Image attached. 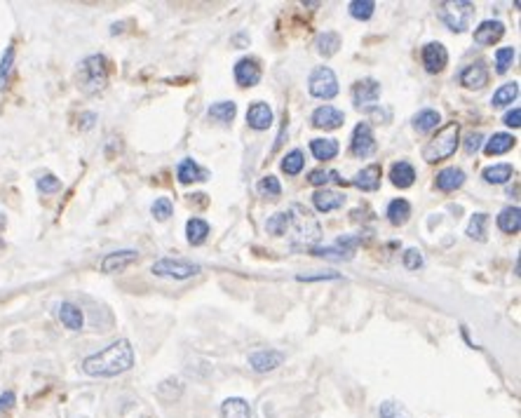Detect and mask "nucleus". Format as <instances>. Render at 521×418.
<instances>
[{"mask_svg": "<svg viewBox=\"0 0 521 418\" xmlns=\"http://www.w3.org/2000/svg\"><path fill=\"white\" fill-rule=\"evenodd\" d=\"M150 273L157 275V278L188 280V278H193V275L200 273V266L193 264V261H184V259H160L153 264Z\"/></svg>", "mask_w": 521, "mask_h": 418, "instance_id": "nucleus-6", "label": "nucleus"}, {"mask_svg": "<svg viewBox=\"0 0 521 418\" xmlns=\"http://www.w3.org/2000/svg\"><path fill=\"white\" fill-rule=\"evenodd\" d=\"M517 57V50L515 47H500L495 50V71L498 73H508L512 62H515Z\"/></svg>", "mask_w": 521, "mask_h": 418, "instance_id": "nucleus-42", "label": "nucleus"}, {"mask_svg": "<svg viewBox=\"0 0 521 418\" xmlns=\"http://www.w3.org/2000/svg\"><path fill=\"white\" fill-rule=\"evenodd\" d=\"M221 418H252V407L242 397H228L221 405Z\"/></svg>", "mask_w": 521, "mask_h": 418, "instance_id": "nucleus-26", "label": "nucleus"}, {"mask_svg": "<svg viewBox=\"0 0 521 418\" xmlns=\"http://www.w3.org/2000/svg\"><path fill=\"white\" fill-rule=\"evenodd\" d=\"M233 73H235V83L240 87H254V85H259V80H261L259 62H256V59H249V57L240 59Z\"/></svg>", "mask_w": 521, "mask_h": 418, "instance_id": "nucleus-13", "label": "nucleus"}, {"mask_svg": "<svg viewBox=\"0 0 521 418\" xmlns=\"http://www.w3.org/2000/svg\"><path fill=\"white\" fill-rule=\"evenodd\" d=\"M150 212H153V216L157 221H167L174 212V205H172L169 198H157L153 203V207H150Z\"/></svg>", "mask_w": 521, "mask_h": 418, "instance_id": "nucleus-44", "label": "nucleus"}, {"mask_svg": "<svg viewBox=\"0 0 521 418\" xmlns=\"http://www.w3.org/2000/svg\"><path fill=\"white\" fill-rule=\"evenodd\" d=\"M449 64V52L442 43H427L422 47V66L427 73H439Z\"/></svg>", "mask_w": 521, "mask_h": 418, "instance_id": "nucleus-11", "label": "nucleus"}, {"mask_svg": "<svg viewBox=\"0 0 521 418\" xmlns=\"http://www.w3.org/2000/svg\"><path fill=\"white\" fill-rule=\"evenodd\" d=\"M181 392H184V383H181L179 378H167V380H162V383L157 385V395H160L164 402L179 400Z\"/></svg>", "mask_w": 521, "mask_h": 418, "instance_id": "nucleus-39", "label": "nucleus"}, {"mask_svg": "<svg viewBox=\"0 0 521 418\" xmlns=\"http://www.w3.org/2000/svg\"><path fill=\"white\" fill-rule=\"evenodd\" d=\"M385 214H388V221L392 223V226H404L411 216V205L406 203L404 198H397L388 205V212Z\"/></svg>", "mask_w": 521, "mask_h": 418, "instance_id": "nucleus-27", "label": "nucleus"}, {"mask_svg": "<svg viewBox=\"0 0 521 418\" xmlns=\"http://www.w3.org/2000/svg\"><path fill=\"white\" fill-rule=\"evenodd\" d=\"M315 280H341L336 273H320V275H298V282H315Z\"/></svg>", "mask_w": 521, "mask_h": 418, "instance_id": "nucleus-48", "label": "nucleus"}, {"mask_svg": "<svg viewBox=\"0 0 521 418\" xmlns=\"http://www.w3.org/2000/svg\"><path fill=\"white\" fill-rule=\"evenodd\" d=\"M512 174H515V167L508 165V162H503V165L486 167L481 176H484L486 183H505V181H510Z\"/></svg>", "mask_w": 521, "mask_h": 418, "instance_id": "nucleus-33", "label": "nucleus"}, {"mask_svg": "<svg viewBox=\"0 0 521 418\" xmlns=\"http://www.w3.org/2000/svg\"><path fill=\"white\" fill-rule=\"evenodd\" d=\"M186 235H188V242H191L193 247H200L209 235V223L202 221V219H191L186 223Z\"/></svg>", "mask_w": 521, "mask_h": 418, "instance_id": "nucleus-30", "label": "nucleus"}, {"mask_svg": "<svg viewBox=\"0 0 521 418\" xmlns=\"http://www.w3.org/2000/svg\"><path fill=\"white\" fill-rule=\"evenodd\" d=\"M458 144H460V125L458 123L444 125L442 130L427 141L425 148H422V160L430 162V165L449 160L451 155L456 153Z\"/></svg>", "mask_w": 521, "mask_h": 418, "instance_id": "nucleus-2", "label": "nucleus"}, {"mask_svg": "<svg viewBox=\"0 0 521 418\" xmlns=\"http://www.w3.org/2000/svg\"><path fill=\"white\" fill-rule=\"evenodd\" d=\"M315 45H317V52H320L322 57H334L338 52V47H341V35L334 33V31H327L317 38Z\"/></svg>", "mask_w": 521, "mask_h": 418, "instance_id": "nucleus-34", "label": "nucleus"}, {"mask_svg": "<svg viewBox=\"0 0 521 418\" xmlns=\"http://www.w3.org/2000/svg\"><path fill=\"white\" fill-rule=\"evenodd\" d=\"M308 92H310L315 99H334L338 94V80H336V73L329 69V66H320V69H315L310 73V78H308Z\"/></svg>", "mask_w": 521, "mask_h": 418, "instance_id": "nucleus-5", "label": "nucleus"}, {"mask_svg": "<svg viewBox=\"0 0 521 418\" xmlns=\"http://www.w3.org/2000/svg\"><path fill=\"white\" fill-rule=\"evenodd\" d=\"M517 146V139L512 137V134H508V132H498V134H493V137H491L486 144H484V153L488 155V158H493V155H505V153H510L512 148Z\"/></svg>", "mask_w": 521, "mask_h": 418, "instance_id": "nucleus-20", "label": "nucleus"}, {"mask_svg": "<svg viewBox=\"0 0 521 418\" xmlns=\"http://www.w3.org/2000/svg\"><path fill=\"white\" fill-rule=\"evenodd\" d=\"M303 165H306V155H303V151L293 148L291 153H286V155H284V160H282V171H284L286 176H296V174H301V169H303Z\"/></svg>", "mask_w": 521, "mask_h": 418, "instance_id": "nucleus-36", "label": "nucleus"}, {"mask_svg": "<svg viewBox=\"0 0 521 418\" xmlns=\"http://www.w3.org/2000/svg\"><path fill=\"white\" fill-rule=\"evenodd\" d=\"M503 123L508 125V127H517L521 125V111L519 108H512V111H508V113H505V118H503Z\"/></svg>", "mask_w": 521, "mask_h": 418, "instance_id": "nucleus-49", "label": "nucleus"}, {"mask_svg": "<svg viewBox=\"0 0 521 418\" xmlns=\"http://www.w3.org/2000/svg\"><path fill=\"white\" fill-rule=\"evenodd\" d=\"M177 176H179V181H181V183L207 181L209 171H207V169H202V167H200L195 160L186 158V160H181V162H179V167H177Z\"/></svg>", "mask_w": 521, "mask_h": 418, "instance_id": "nucleus-21", "label": "nucleus"}, {"mask_svg": "<svg viewBox=\"0 0 521 418\" xmlns=\"http://www.w3.org/2000/svg\"><path fill=\"white\" fill-rule=\"evenodd\" d=\"M313 205H315L317 212L329 214V212H334V209H341L345 205V196H341V193H336V191L322 188L313 196Z\"/></svg>", "mask_w": 521, "mask_h": 418, "instance_id": "nucleus-17", "label": "nucleus"}, {"mask_svg": "<svg viewBox=\"0 0 521 418\" xmlns=\"http://www.w3.org/2000/svg\"><path fill=\"white\" fill-rule=\"evenodd\" d=\"M14 69V45L5 50L3 59H0V89H5L10 83V73Z\"/></svg>", "mask_w": 521, "mask_h": 418, "instance_id": "nucleus-40", "label": "nucleus"}, {"mask_svg": "<svg viewBox=\"0 0 521 418\" xmlns=\"http://www.w3.org/2000/svg\"><path fill=\"white\" fill-rule=\"evenodd\" d=\"M14 392L12 390H7V392H3L0 395V412H7V409H12L14 407Z\"/></svg>", "mask_w": 521, "mask_h": 418, "instance_id": "nucleus-50", "label": "nucleus"}, {"mask_svg": "<svg viewBox=\"0 0 521 418\" xmlns=\"http://www.w3.org/2000/svg\"><path fill=\"white\" fill-rule=\"evenodd\" d=\"M259 193L268 198H279L282 196V186H279L277 176H263L259 181Z\"/></svg>", "mask_w": 521, "mask_h": 418, "instance_id": "nucleus-43", "label": "nucleus"}, {"mask_svg": "<svg viewBox=\"0 0 521 418\" xmlns=\"http://www.w3.org/2000/svg\"><path fill=\"white\" fill-rule=\"evenodd\" d=\"M481 144H484V137H481L479 132H472V134H467V139H465V153H470V155H474L481 148Z\"/></svg>", "mask_w": 521, "mask_h": 418, "instance_id": "nucleus-47", "label": "nucleus"}, {"mask_svg": "<svg viewBox=\"0 0 521 418\" xmlns=\"http://www.w3.org/2000/svg\"><path fill=\"white\" fill-rule=\"evenodd\" d=\"M291 221H293L291 209L289 212H277L268 219L266 228H268V233H273V235H286V230L291 228Z\"/></svg>", "mask_w": 521, "mask_h": 418, "instance_id": "nucleus-35", "label": "nucleus"}, {"mask_svg": "<svg viewBox=\"0 0 521 418\" xmlns=\"http://www.w3.org/2000/svg\"><path fill=\"white\" fill-rule=\"evenodd\" d=\"M338 141L336 139H313L310 141V153L315 155V160H334L338 155Z\"/></svg>", "mask_w": 521, "mask_h": 418, "instance_id": "nucleus-25", "label": "nucleus"}, {"mask_svg": "<svg viewBox=\"0 0 521 418\" xmlns=\"http://www.w3.org/2000/svg\"><path fill=\"white\" fill-rule=\"evenodd\" d=\"M390 179H392V183H395L397 188H409V186H413V181H416V169H413L409 162L399 160V162L392 165Z\"/></svg>", "mask_w": 521, "mask_h": 418, "instance_id": "nucleus-24", "label": "nucleus"}, {"mask_svg": "<svg viewBox=\"0 0 521 418\" xmlns=\"http://www.w3.org/2000/svg\"><path fill=\"white\" fill-rule=\"evenodd\" d=\"M310 123L317 130H338V127L345 123V115H343V111H338L336 106H320V108H315Z\"/></svg>", "mask_w": 521, "mask_h": 418, "instance_id": "nucleus-15", "label": "nucleus"}, {"mask_svg": "<svg viewBox=\"0 0 521 418\" xmlns=\"http://www.w3.org/2000/svg\"><path fill=\"white\" fill-rule=\"evenodd\" d=\"M94 120H96V113H85L80 118V130H89V127H94Z\"/></svg>", "mask_w": 521, "mask_h": 418, "instance_id": "nucleus-51", "label": "nucleus"}, {"mask_svg": "<svg viewBox=\"0 0 521 418\" xmlns=\"http://www.w3.org/2000/svg\"><path fill=\"white\" fill-rule=\"evenodd\" d=\"M486 228H488V214L477 212V214H472V219H470V223H467L465 233L470 235L472 240L484 242L486 240Z\"/></svg>", "mask_w": 521, "mask_h": 418, "instance_id": "nucleus-32", "label": "nucleus"}, {"mask_svg": "<svg viewBox=\"0 0 521 418\" xmlns=\"http://www.w3.org/2000/svg\"><path fill=\"white\" fill-rule=\"evenodd\" d=\"M379 96H381V83L374 78L359 80V83H354L352 87V101H354V106H359V108L371 106V103L379 101Z\"/></svg>", "mask_w": 521, "mask_h": 418, "instance_id": "nucleus-10", "label": "nucleus"}, {"mask_svg": "<svg viewBox=\"0 0 521 418\" xmlns=\"http://www.w3.org/2000/svg\"><path fill=\"white\" fill-rule=\"evenodd\" d=\"M35 186H38V191L47 196V193H57L59 188H62V181H59V179H57L55 174H45V176L38 179V183H35Z\"/></svg>", "mask_w": 521, "mask_h": 418, "instance_id": "nucleus-45", "label": "nucleus"}, {"mask_svg": "<svg viewBox=\"0 0 521 418\" xmlns=\"http://www.w3.org/2000/svg\"><path fill=\"white\" fill-rule=\"evenodd\" d=\"M463 183H465V171L460 167H447L437 174V188L444 191V193L458 191Z\"/></svg>", "mask_w": 521, "mask_h": 418, "instance_id": "nucleus-22", "label": "nucleus"}, {"mask_svg": "<svg viewBox=\"0 0 521 418\" xmlns=\"http://www.w3.org/2000/svg\"><path fill=\"white\" fill-rule=\"evenodd\" d=\"M517 96H519V83H505L495 89L493 99H491V106L493 108L510 106L512 101H517Z\"/></svg>", "mask_w": 521, "mask_h": 418, "instance_id": "nucleus-28", "label": "nucleus"}, {"mask_svg": "<svg viewBox=\"0 0 521 418\" xmlns=\"http://www.w3.org/2000/svg\"><path fill=\"white\" fill-rule=\"evenodd\" d=\"M347 10H350V17H352V19L366 21V19H371V17H374L376 3H374V0H352V3L347 5Z\"/></svg>", "mask_w": 521, "mask_h": 418, "instance_id": "nucleus-37", "label": "nucleus"}, {"mask_svg": "<svg viewBox=\"0 0 521 418\" xmlns=\"http://www.w3.org/2000/svg\"><path fill=\"white\" fill-rule=\"evenodd\" d=\"M498 228L508 235H517L521 230V209L519 207H505L498 214Z\"/></svg>", "mask_w": 521, "mask_h": 418, "instance_id": "nucleus-23", "label": "nucleus"}, {"mask_svg": "<svg viewBox=\"0 0 521 418\" xmlns=\"http://www.w3.org/2000/svg\"><path fill=\"white\" fill-rule=\"evenodd\" d=\"M59 320H62V324L71 332H80L82 324H85V315H82V310L71 301H64L62 305H59Z\"/></svg>", "mask_w": 521, "mask_h": 418, "instance_id": "nucleus-19", "label": "nucleus"}, {"mask_svg": "<svg viewBox=\"0 0 521 418\" xmlns=\"http://www.w3.org/2000/svg\"><path fill=\"white\" fill-rule=\"evenodd\" d=\"M505 35V24L498 19H486L474 28V43L481 45V47H491L495 45Z\"/></svg>", "mask_w": 521, "mask_h": 418, "instance_id": "nucleus-12", "label": "nucleus"}, {"mask_svg": "<svg viewBox=\"0 0 521 418\" xmlns=\"http://www.w3.org/2000/svg\"><path fill=\"white\" fill-rule=\"evenodd\" d=\"M350 151L357 158H369V155L376 153V139H374V130L369 123H359L352 132V141H350Z\"/></svg>", "mask_w": 521, "mask_h": 418, "instance_id": "nucleus-7", "label": "nucleus"}, {"mask_svg": "<svg viewBox=\"0 0 521 418\" xmlns=\"http://www.w3.org/2000/svg\"><path fill=\"white\" fill-rule=\"evenodd\" d=\"M134 367V348L127 339L113 341L99 353L89 355L82 360V371L94 378H113Z\"/></svg>", "mask_w": 521, "mask_h": 418, "instance_id": "nucleus-1", "label": "nucleus"}, {"mask_svg": "<svg viewBox=\"0 0 521 418\" xmlns=\"http://www.w3.org/2000/svg\"><path fill=\"white\" fill-rule=\"evenodd\" d=\"M379 416H381V418H411L409 409H406V407L402 405V402H395V400H385V402H381Z\"/></svg>", "mask_w": 521, "mask_h": 418, "instance_id": "nucleus-38", "label": "nucleus"}, {"mask_svg": "<svg viewBox=\"0 0 521 418\" xmlns=\"http://www.w3.org/2000/svg\"><path fill=\"white\" fill-rule=\"evenodd\" d=\"M235 113H237V106L233 101H218V103H214V106L207 111V115L211 118V120L223 123V125H228V123L235 120Z\"/></svg>", "mask_w": 521, "mask_h": 418, "instance_id": "nucleus-29", "label": "nucleus"}, {"mask_svg": "<svg viewBox=\"0 0 521 418\" xmlns=\"http://www.w3.org/2000/svg\"><path fill=\"white\" fill-rule=\"evenodd\" d=\"M78 83L85 94H96L101 92L108 83V62L103 55H92L80 64L78 69Z\"/></svg>", "mask_w": 521, "mask_h": 418, "instance_id": "nucleus-3", "label": "nucleus"}, {"mask_svg": "<svg viewBox=\"0 0 521 418\" xmlns=\"http://www.w3.org/2000/svg\"><path fill=\"white\" fill-rule=\"evenodd\" d=\"M139 261V252L134 249H120V252H111L106 254L101 261V273L113 275V273H123L125 268H130L132 264Z\"/></svg>", "mask_w": 521, "mask_h": 418, "instance_id": "nucleus-9", "label": "nucleus"}, {"mask_svg": "<svg viewBox=\"0 0 521 418\" xmlns=\"http://www.w3.org/2000/svg\"><path fill=\"white\" fill-rule=\"evenodd\" d=\"M284 362V353L279 350H254L249 355V367H252L256 374H268V371H275L277 367H282Z\"/></svg>", "mask_w": 521, "mask_h": 418, "instance_id": "nucleus-8", "label": "nucleus"}, {"mask_svg": "<svg viewBox=\"0 0 521 418\" xmlns=\"http://www.w3.org/2000/svg\"><path fill=\"white\" fill-rule=\"evenodd\" d=\"M442 123V115L437 113L435 108H425V111H420V113L413 118V127H416V130L420 132V134H427V132H432V130H437V125Z\"/></svg>", "mask_w": 521, "mask_h": 418, "instance_id": "nucleus-31", "label": "nucleus"}, {"mask_svg": "<svg viewBox=\"0 0 521 418\" xmlns=\"http://www.w3.org/2000/svg\"><path fill=\"white\" fill-rule=\"evenodd\" d=\"M402 261H404V268H409V271H418V268L422 266V254L416 247H409L402 254Z\"/></svg>", "mask_w": 521, "mask_h": 418, "instance_id": "nucleus-46", "label": "nucleus"}, {"mask_svg": "<svg viewBox=\"0 0 521 418\" xmlns=\"http://www.w3.org/2000/svg\"><path fill=\"white\" fill-rule=\"evenodd\" d=\"M247 123L256 132L268 130V127L273 125V108H270L268 103H263V101H254L252 106H249V111H247Z\"/></svg>", "mask_w": 521, "mask_h": 418, "instance_id": "nucleus-16", "label": "nucleus"}, {"mask_svg": "<svg viewBox=\"0 0 521 418\" xmlns=\"http://www.w3.org/2000/svg\"><path fill=\"white\" fill-rule=\"evenodd\" d=\"M352 186H357L359 191L374 193L381 188V167L379 165H369L362 171H357L352 179Z\"/></svg>", "mask_w": 521, "mask_h": 418, "instance_id": "nucleus-18", "label": "nucleus"}, {"mask_svg": "<svg viewBox=\"0 0 521 418\" xmlns=\"http://www.w3.org/2000/svg\"><path fill=\"white\" fill-rule=\"evenodd\" d=\"M308 181H310L313 186H324V188H327V183H329V181L343 183V179H341V174H338L336 169H331V171L315 169V171H310V176H308Z\"/></svg>", "mask_w": 521, "mask_h": 418, "instance_id": "nucleus-41", "label": "nucleus"}, {"mask_svg": "<svg viewBox=\"0 0 521 418\" xmlns=\"http://www.w3.org/2000/svg\"><path fill=\"white\" fill-rule=\"evenodd\" d=\"M474 12H477L474 5L467 3V0H444V3L437 5V17H439L453 33L467 31L474 19Z\"/></svg>", "mask_w": 521, "mask_h": 418, "instance_id": "nucleus-4", "label": "nucleus"}, {"mask_svg": "<svg viewBox=\"0 0 521 418\" xmlns=\"http://www.w3.org/2000/svg\"><path fill=\"white\" fill-rule=\"evenodd\" d=\"M460 85L467 87V89H481L484 85H488V69L484 62H474L470 66H465L463 71H460Z\"/></svg>", "mask_w": 521, "mask_h": 418, "instance_id": "nucleus-14", "label": "nucleus"}]
</instances>
